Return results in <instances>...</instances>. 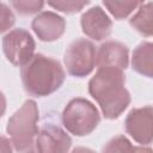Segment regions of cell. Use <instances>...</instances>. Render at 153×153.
Masks as SVG:
<instances>
[{"instance_id":"obj_1","label":"cell","mask_w":153,"mask_h":153,"mask_svg":"<svg viewBox=\"0 0 153 153\" xmlns=\"http://www.w3.org/2000/svg\"><path fill=\"white\" fill-rule=\"evenodd\" d=\"M124 84L123 69L112 66L98 67L96 74L90 79L88 93L98 103L105 118H118L130 104V93Z\"/></svg>"},{"instance_id":"obj_17","label":"cell","mask_w":153,"mask_h":153,"mask_svg":"<svg viewBox=\"0 0 153 153\" xmlns=\"http://www.w3.org/2000/svg\"><path fill=\"white\" fill-rule=\"evenodd\" d=\"M137 148L133 147L130 141L123 136V135H118L112 137L106 146H104L103 151L104 152H131V151H136Z\"/></svg>"},{"instance_id":"obj_10","label":"cell","mask_w":153,"mask_h":153,"mask_svg":"<svg viewBox=\"0 0 153 153\" xmlns=\"http://www.w3.org/2000/svg\"><path fill=\"white\" fill-rule=\"evenodd\" d=\"M31 29L42 42L59 39L66 30V20L60 14L51 11L39 12L31 22Z\"/></svg>"},{"instance_id":"obj_14","label":"cell","mask_w":153,"mask_h":153,"mask_svg":"<svg viewBox=\"0 0 153 153\" xmlns=\"http://www.w3.org/2000/svg\"><path fill=\"white\" fill-rule=\"evenodd\" d=\"M109 13L117 20L129 17L146 0H102Z\"/></svg>"},{"instance_id":"obj_8","label":"cell","mask_w":153,"mask_h":153,"mask_svg":"<svg viewBox=\"0 0 153 153\" xmlns=\"http://www.w3.org/2000/svg\"><path fill=\"white\" fill-rule=\"evenodd\" d=\"M72 146L71 136L55 123H44L36 135L35 149L42 153H63Z\"/></svg>"},{"instance_id":"obj_19","label":"cell","mask_w":153,"mask_h":153,"mask_svg":"<svg viewBox=\"0 0 153 153\" xmlns=\"http://www.w3.org/2000/svg\"><path fill=\"white\" fill-rule=\"evenodd\" d=\"M13 149L12 147V141L10 139H7L4 135H0V152L4 153H11Z\"/></svg>"},{"instance_id":"obj_13","label":"cell","mask_w":153,"mask_h":153,"mask_svg":"<svg viewBox=\"0 0 153 153\" xmlns=\"http://www.w3.org/2000/svg\"><path fill=\"white\" fill-rule=\"evenodd\" d=\"M129 24L142 36H152V2L147 1L139 6L137 12L130 18Z\"/></svg>"},{"instance_id":"obj_11","label":"cell","mask_w":153,"mask_h":153,"mask_svg":"<svg viewBox=\"0 0 153 153\" xmlns=\"http://www.w3.org/2000/svg\"><path fill=\"white\" fill-rule=\"evenodd\" d=\"M129 65V49L118 41H105L96 51V66H112L126 69Z\"/></svg>"},{"instance_id":"obj_16","label":"cell","mask_w":153,"mask_h":153,"mask_svg":"<svg viewBox=\"0 0 153 153\" xmlns=\"http://www.w3.org/2000/svg\"><path fill=\"white\" fill-rule=\"evenodd\" d=\"M45 0H11L12 7L20 16H31L38 13L43 6Z\"/></svg>"},{"instance_id":"obj_15","label":"cell","mask_w":153,"mask_h":153,"mask_svg":"<svg viewBox=\"0 0 153 153\" xmlns=\"http://www.w3.org/2000/svg\"><path fill=\"white\" fill-rule=\"evenodd\" d=\"M48 5L59 12L66 14H74L80 12L91 0H47Z\"/></svg>"},{"instance_id":"obj_9","label":"cell","mask_w":153,"mask_h":153,"mask_svg":"<svg viewBox=\"0 0 153 153\" xmlns=\"http://www.w3.org/2000/svg\"><path fill=\"white\" fill-rule=\"evenodd\" d=\"M82 32L94 41H103L111 35L112 20L100 6H93L80 18Z\"/></svg>"},{"instance_id":"obj_12","label":"cell","mask_w":153,"mask_h":153,"mask_svg":"<svg viewBox=\"0 0 153 153\" xmlns=\"http://www.w3.org/2000/svg\"><path fill=\"white\" fill-rule=\"evenodd\" d=\"M133 69L147 78L153 76V44L151 42H141L133 51Z\"/></svg>"},{"instance_id":"obj_20","label":"cell","mask_w":153,"mask_h":153,"mask_svg":"<svg viewBox=\"0 0 153 153\" xmlns=\"http://www.w3.org/2000/svg\"><path fill=\"white\" fill-rule=\"evenodd\" d=\"M6 105H7L6 97H5V94L0 91V118L4 116V114H5V111H6Z\"/></svg>"},{"instance_id":"obj_4","label":"cell","mask_w":153,"mask_h":153,"mask_svg":"<svg viewBox=\"0 0 153 153\" xmlns=\"http://www.w3.org/2000/svg\"><path fill=\"white\" fill-rule=\"evenodd\" d=\"M100 115L93 103L85 98H73L62 111V124L75 136H86L96 130Z\"/></svg>"},{"instance_id":"obj_3","label":"cell","mask_w":153,"mask_h":153,"mask_svg":"<svg viewBox=\"0 0 153 153\" xmlns=\"http://www.w3.org/2000/svg\"><path fill=\"white\" fill-rule=\"evenodd\" d=\"M39 110L37 103L27 99L8 118L6 131L17 152H33L35 140L38 133Z\"/></svg>"},{"instance_id":"obj_6","label":"cell","mask_w":153,"mask_h":153,"mask_svg":"<svg viewBox=\"0 0 153 153\" xmlns=\"http://www.w3.org/2000/svg\"><path fill=\"white\" fill-rule=\"evenodd\" d=\"M36 43L31 33L22 27L13 29L2 38L4 54L13 66H24L33 55Z\"/></svg>"},{"instance_id":"obj_2","label":"cell","mask_w":153,"mask_h":153,"mask_svg":"<svg viewBox=\"0 0 153 153\" xmlns=\"http://www.w3.org/2000/svg\"><path fill=\"white\" fill-rule=\"evenodd\" d=\"M24 90L35 97H47L57 91L66 79V73L56 59L43 54H35L22 66L20 71Z\"/></svg>"},{"instance_id":"obj_5","label":"cell","mask_w":153,"mask_h":153,"mask_svg":"<svg viewBox=\"0 0 153 153\" xmlns=\"http://www.w3.org/2000/svg\"><path fill=\"white\" fill-rule=\"evenodd\" d=\"M67 72L72 76H87L96 66V47L86 38L74 39L66 49L63 57Z\"/></svg>"},{"instance_id":"obj_7","label":"cell","mask_w":153,"mask_h":153,"mask_svg":"<svg viewBox=\"0 0 153 153\" xmlns=\"http://www.w3.org/2000/svg\"><path fill=\"white\" fill-rule=\"evenodd\" d=\"M124 129L139 145H151L153 139V108L146 105L131 109L124 120Z\"/></svg>"},{"instance_id":"obj_18","label":"cell","mask_w":153,"mask_h":153,"mask_svg":"<svg viewBox=\"0 0 153 153\" xmlns=\"http://www.w3.org/2000/svg\"><path fill=\"white\" fill-rule=\"evenodd\" d=\"M16 23V16L13 11L0 1V33L10 30Z\"/></svg>"}]
</instances>
